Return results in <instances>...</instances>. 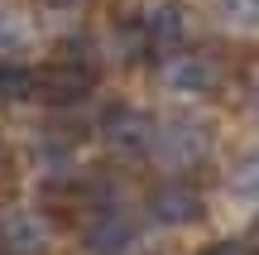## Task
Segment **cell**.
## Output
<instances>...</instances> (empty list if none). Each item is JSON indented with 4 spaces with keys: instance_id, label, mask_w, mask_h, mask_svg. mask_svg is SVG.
<instances>
[{
    "instance_id": "cell-1",
    "label": "cell",
    "mask_w": 259,
    "mask_h": 255,
    "mask_svg": "<svg viewBox=\"0 0 259 255\" xmlns=\"http://www.w3.org/2000/svg\"><path fill=\"white\" fill-rule=\"evenodd\" d=\"M211 154V125L197 121V116H158L154 130H149V150L144 159H154L158 169L183 173Z\"/></svg>"
},
{
    "instance_id": "cell-2",
    "label": "cell",
    "mask_w": 259,
    "mask_h": 255,
    "mask_svg": "<svg viewBox=\"0 0 259 255\" xmlns=\"http://www.w3.org/2000/svg\"><path fill=\"white\" fill-rule=\"evenodd\" d=\"M158 87L178 96H202L221 87V58L202 53V48H183V53H168L158 63Z\"/></svg>"
},
{
    "instance_id": "cell-3",
    "label": "cell",
    "mask_w": 259,
    "mask_h": 255,
    "mask_svg": "<svg viewBox=\"0 0 259 255\" xmlns=\"http://www.w3.org/2000/svg\"><path fill=\"white\" fill-rule=\"evenodd\" d=\"M82 246L92 255H135L144 246V227L135 212H92L82 222Z\"/></svg>"
},
{
    "instance_id": "cell-4",
    "label": "cell",
    "mask_w": 259,
    "mask_h": 255,
    "mask_svg": "<svg viewBox=\"0 0 259 255\" xmlns=\"http://www.w3.org/2000/svg\"><path fill=\"white\" fill-rule=\"evenodd\" d=\"M53 250V222L38 207L0 212V255H48Z\"/></svg>"
},
{
    "instance_id": "cell-5",
    "label": "cell",
    "mask_w": 259,
    "mask_h": 255,
    "mask_svg": "<svg viewBox=\"0 0 259 255\" xmlns=\"http://www.w3.org/2000/svg\"><path fill=\"white\" fill-rule=\"evenodd\" d=\"M139 34H144V44L163 48V58L183 53L187 39H192V15H187L183 0H154L144 10V19H139Z\"/></svg>"
},
{
    "instance_id": "cell-6",
    "label": "cell",
    "mask_w": 259,
    "mask_h": 255,
    "mask_svg": "<svg viewBox=\"0 0 259 255\" xmlns=\"http://www.w3.org/2000/svg\"><path fill=\"white\" fill-rule=\"evenodd\" d=\"M149 130H154V121L139 106H115V111L101 116V140H106L111 154H144L149 150Z\"/></svg>"
},
{
    "instance_id": "cell-7",
    "label": "cell",
    "mask_w": 259,
    "mask_h": 255,
    "mask_svg": "<svg viewBox=\"0 0 259 255\" xmlns=\"http://www.w3.org/2000/svg\"><path fill=\"white\" fill-rule=\"evenodd\" d=\"M149 212H154L158 227H192V222H202L206 202L197 188H187V183H163V188L149 198Z\"/></svg>"
},
{
    "instance_id": "cell-8",
    "label": "cell",
    "mask_w": 259,
    "mask_h": 255,
    "mask_svg": "<svg viewBox=\"0 0 259 255\" xmlns=\"http://www.w3.org/2000/svg\"><path fill=\"white\" fill-rule=\"evenodd\" d=\"M92 92V67H82V63H53L48 72H38V96H44L48 106H72V101H82V96Z\"/></svg>"
},
{
    "instance_id": "cell-9",
    "label": "cell",
    "mask_w": 259,
    "mask_h": 255,
    "mask_svg": "<svg viewBox=\"0 0 259 255\" xmlns=\"http://www.w3.org/2000/svg\"><path fill=\"white\" fill-rule=\"evenodd\" d=\"M34 44H38V19H34V10L15 5V0L0 5V58H5V63H19Z\"/></svg>"
},
{
    "instance_id": "cell-10",
    "label": "cell",
    "mask_w": 259,
    "mask_h": 255,
    "mask_svg": "<svg viewBox=\"0 0 259 255\" xmlns=\"http://www.w3.org/2000/svg\"><path fill=\"white\" fill-rule=\"evenodd\" d=\"M231 193L240 202H250V207H259V154H245L231 169Z\"/></svg>"
},
{
    "instance_id": "cell-11",
    "label": "cell",
    "mask_w": 259,
    "mask_h": 255,
    "mask_svg": "<svg viewBox=\"0 0 259 255\" xmlns=\"http://www.w3.org/2000/svg\"><path fill=\"white\" fill-rule=\"evenodd\" d=\"M0 96L10 101H24V96H38V77L19 63H0Z\"/></svg>"
},
{
    "instance_id": "cell-12",
    "label": "cell",
    "mask_w": 259,
    "mask_h": 255,
    "mask_svg": "<svg viewBox=\"0 0 259 255\" xmlns=\"http://www.w3.org/2000/svg\"><path fill=\"white\" fill-rule=\"evenodd\" d=\"M221 5V19L240 34H259V0H216Z\"/></svg>"
},
{
    "instance_id": "cell-13",
    "label": "cell",
    "mask_w": 259,
    "mask_h": 255,
    "mask_svg": "<svg viewBox=\"0 0 259 255\" xmlns=\"http://www.w3.org/2000/svg\"><path fill=\"white\" fill-rule=\"evenodd\" d=\"M202 255H259L250 241H216V246H206Z\"/></svg>"
},
{
    "instance_id": "cell-14",
    "label": "cell",
    "mask_w": 259,
    "mask_h": 255,
    "mask_svg": "<svg viewBox=\"0 0 259 255\" xmlns=\"http://www.w3.org/2000/svg\"><path fill=\"white\" fill-rule=\"evenodd\" d=\"M250 111H254V121H259V82H254V92H250Z\"/></svg>"
},
{
    "instance_id": "cell-15",
    "label": "cell",
    "mask_w": 259,
    "mask_h": 255,
    "mask_svg": "<svg viewBox=\"0 0 259 255\" xmlns=\"http://www.w3.org/2000/svg\"><path fill=\"white\" fill-rule=\"evenodd\" d=\"M0 173H5V159H0Z\"/></svg>"
}]
</instances>
